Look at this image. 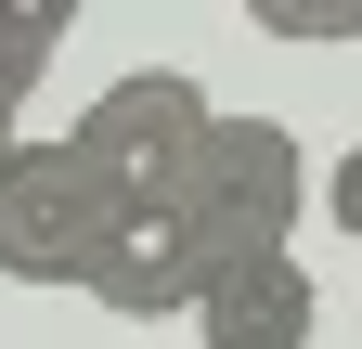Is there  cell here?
<instances>
[{"label": "cell", "mask_w": 362, "mask_h": 349, "mask_svg": "<svg viewBox=\"0 0 362 349\" xmlns=\"http://www.w3.org/2000/svg\"><path fill=\"white\" fill-rule=\"evenodd\" d=\"M207 129H220V104H207L181 65H129V78H104V91L78 104L65 143L117 182V207H181V194H194Z\"/></svg>", "instance_id": "6da1fadb"}, {"label": "cell", "mask_w": 362, "mask_h": 349, "mask_svg": "<svg viewBox=\"0 0 362 349\" xmlns=\"http://www.w3.org/2000/svg\"><path fill=\"white\" fill-rule=\"evenodd\" d=\"M298 207H310V155L285 117H220L207 155H194V194L181 220L207 233V259H285L298 246Z\"/></svg>", "instance_id": "7a4b0ae2"}, {"label": "cell", "mask_w": 362, "mask_h": 349, "mask_svg": "<svg viewBox=\"0 0 362 349\" xmlns=\"http://www.w3.org/2000/svg\"><path fill=\"white\" fill-rule=\"evenodd\" d=\"M104 220H117V182L65 129L52 143H13V168H0V272L13 285H78L90 246H104Z\"/></svg>", "instance_id": "3957f363"}, {"label": "cell", "mask_w": 362, "mask_h": 349, "mask_svg": "<svg viewBox=\"0 0 362 349\" xmlns=\"http://www.w3.org/2000/svg\"><path fill=\"white\" fill-rule=\"evenodd\" d=\"M207 233L181 220V207H117L104 220V246H90V272H78V297H104L117 324H194V297H207Z\"/></svg>", "instance_id": "277c9868"}, {"label": "cell", "mask_w": 362, "mask_h": 349, "mask_svg": "<svg viewBox=\"0 0 362 349\" xmlns=\"http://www.w3.org/2000/svg\"><path fill=\"white\" fill-rule=\"evenodd\" d=\"M310 324H324V297H310L298 246L285 259H220L207 297H194V349H310Z\"/></svg>", "instance_id": "5b68a950"}, {"label": "cell", "mask_w": 362, "mask_h": 349, "mask_svg": "<svg viewBox=\"0 0 362 349\" xmlns=\"http://www.w3.org/2000/svg\"><path fill=\"white\" fill-rule=\"evenodd\" d=\"M52 52H65V13L52 0H0V104L26 117V91L52 78Z\"/></svg>", "instance_id": "8992f818"}, {"label": "cell", "mask_w": 362, "mask_h": 349, "mask_svg": "<svg viewBox=\"0 0 362 349\" xmlns=\"http://www.w3.org/2000/svg\"><path fill=\"white\" fill-rule=\"evenodd\" d=\"M324 220H337V233H349V246H362V143H349V155H337V168H324Z\"/></svg>", "instance_id": "52a82bcc"}, {"label": "cell", "mask_w": 362, "mask_h": 349, "mask_svg": "<svg viewBox=\"0 0 362 349\" xmlns=\"http://www.w3.org/2000/svg\"><path fill=\"white\" fill-rule=\"evenodd\" d=\"M13 143H26V117H13V104H0V168H13Z\"/></svg>", "instance_id": "ba28073f"}]
</instances>
